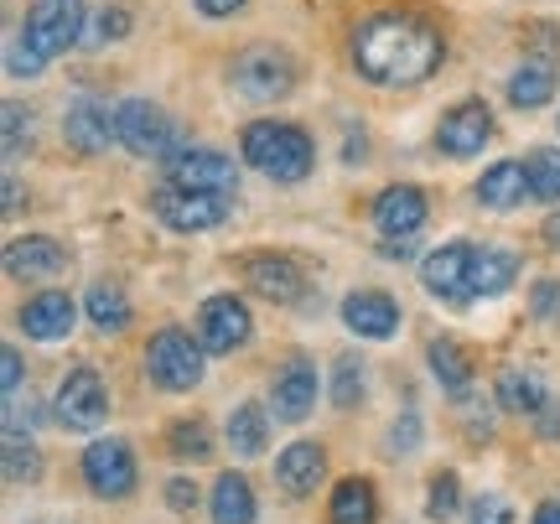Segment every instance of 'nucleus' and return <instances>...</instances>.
Segmentation results:
<instances>
[{
    "label": "nucleus",
    "mask_w": 560,
    "mask_h": 524,
    "mask_svg": "<svg viewBox=\"0 0 560 524\" xmlns=\"http://www.w3.org/2000/svg\"><path fill=\"white\" fill-rule=\"evenodd\" d=\"M425 213H431V202L410 182H395V187H384L380 198H374V229H380L384 240H416L420 229H425Z\"/></svg>",
    "instance_id": "obj_18"
},
{
    "label": "nucleus",
    "mask_w": 560,
    "mask_h": 524,
    "mask_svg": "<svg viewBox=\"0 0 560 524\" xmlns=\"http://www.w3.org/2000/svg\"><path fill=\"white\" fill-rule=\"evenodd\" d=\"M208 514L213 524H255L260 520V504H255V488L244 473H219V484L208 493Z\"/></svg>",
    "instance_id": "obj_25"
},
{
    "label": "nucleus",
    "mask_w": 560,
    "mask_h": 524,
    "mask_svg": "<svg viewBox=\"0 0 560 524\" xmlns=\"http://www.w3.org/2000/svg\"><path fill=\"white\" fill-rule=\"evenodd\" d=\"M425 363H431V380H436L452 400H462V395L472 389V353H467L457 338H431Z\"/></svg>",
    "instance_id": "obj_27"
},
{
    "label": "nucleus",
    "mask_w": 560,
    "mask_h": 524,
    "mask_svg": "<svg viewBox=\"0 0 560 524\" xmlns=\"http://www.w3.org/2000/svg\"><path fill=\"white\" fill-rule=\"evenodd\" d=\"M545 244H550V249H560V213H550V219H545Z\"/></svg>",
    "instance_id": "obj_49"
},
{
    "label": "nucleus",
    "mask_w": 560,
    "mask_h": 524,
    "mask_svg": "<svg viewBox=\"0 0 560 524\" xmlns=\"http://www.w3.org/2000/svg\"><path fill=\"white\" fill-rule=\"evenodd\" d=\"M0 363H5V369H0V380H5V400H16V389H21V348H5Z\"/></svg>",
    "instance_id": "obj_42"
},
{
    "label": "nucleus",
    "mask_w": 560,
    "mask_h": 524,
    "mask_svg": "<svg viewBox=\"0 0 560 524\" xmlns=\"http://www.w3.org/2000/svg\"><path fill=\"white\" fill-rule=\"evenodd\" d=\"M62 141L73 145L79 156H100V151H109V141H120L109 100H94V94H83V100L68 104V115H62Z\"/></svg>",
    "instance_id": "obj_14"
},
{
    "label": "nucleus",
    "mask_w": 560,
    "mask_h": 524,
    "mask_svg": "<svg viewBox=\"0 0 560 524\" xmlns=\"http://www.w3.org/2000/svg\"><path fill=\"white\" fill-rule=\"evenodd\" d=\"M198 338L208 353H240L249 338H255V317H249V302L234 296V291H219L198 306Z\"/></svg>",
    "instance_id": "obj_11"
},
{
    "label": "nucleus",
    "mask_w": 560,
    "mask_h": 524,
    "mask_svg": "<svg viewBox=\"0 0 560 524\" xmlns=\"http://www.w3.org/2000/svg\"><path fill=\"white\" fill-rule=\"evenodd\" d=\"M151 213H156L172 234H202V229H219L229 219V198L219 193H198V187H177V182H161L151 193Z\"/></svg>",
    "instance_id": "obj_8"
},
{
    "label": "nucleus",
    "mask_w": 560,
    "mask_h": 524,
    "mask_svg": "<svg viewBox=\"0 0 560 524\" xmlns=\"http://www.w3.org/2000/svg\"><path fill=\"white\" fill-rule=\"evenodd\" d=\"M115 130H120V145L130 156H140V162H166V156L177 151V125L151 100L115 104Z\"/></svg>",
    "instance_id": "obj_5"
},
{
    "label": "nucleus",
    "mask_w": 560,
    "mask_h": 524,
    "mask_svg": "<svg viewBox=\"0 0 560 524\" xmlns=\"http://www.w3.org/2000/svg\"><path fill=\"white\" fill-rule=\"evenodd\" d=\"M493 400L509 410V416H540L545 405H550V384L535 374V369H524V363H509L499 374V384H493Z\"/></svg>",
    "instance_id": "obj_23"
},
{
    "label": "nucleus",
    "mask_w": 560,
    "mask_h": 524,
    "mask_svg": "<svg viewBox=\"0 0 560 524\" xmlns=\"http://www.w3.org/2000/svg\"><path fill=\"white\" fill-rule=\"evenodd\" d=\"M166 452H172L177 463H202V457H213V426L202 421V416L172 421V431H166Z\"/></svg>",
    "instance_id": "obj_32"
},
{
    "label": "nucleus",
    "mask_w": 560,
    "mask_h": 524,
    "mask_svg": "<svg viewBox=\"0 0 560 524\" xmlns=\"http://www.w3.org/2000/svg\"><path fill=\"white\" fill-rule=\"evenodd\" d=\"M535 426H540V436H545V442H560V400L545 405L540 416H535Z\"/></svg>",
    "instance_id": "obj_44"
},
{
    "label": "nucleus",
    "mask_w": 560,
    "mask_h": 524,
    "mask_svg": "<svg viewBox=\"0 0 560 524\" xmlns=\"http://www.w3.org/2000/svg\"><path fill=\"white\" fill-rule=\"evenodd\" d=\"M317 389H322V380H317V363L312 359H291L285 369L276 374V389H270V405H276V421H306L312 416V405H317Z\"/></svg>",
    "instance_id": "obj_20"
},
{
    "label": "nucleus",
    "mask_w": 560,
    "mask_h": 524,
    "mask_svg": "<svg viewBox=\"0 0 560 524\" xmlns=\"http://www.w3.org/2000/svg\"><path fill=\"white\" fill-rule=\"evenodd\" d=\"M332 405L338 410H353V405L363 400V389H369V374H363V359H353V353H342V359H332Z\"/></svg>",
    "instance_id": "obj_33"
},
{
    "label": "nucleus",
    "mask_w": 560,
    "mask_h": 524,
    "mask_svg": "<svg viewBox=\"0 0 560 524\" xmlns=\"http://www.w3.org/2000/svg\"><path fill=\"white\" fill-rule=\"evenodd\" d=\"M535 524H560V499H545V504L535 509Z\"/></svg>",
    "instance_id": "obj_48"
},
{
    "label": "nucleus",
    "mask_w": 560,
    "mask_h": 524,
    "mask_svg": "<svg viewBox=\"0 0 560 524\" xmlns=\"http://www.w3.org/2000/svg\"><path fill=\"white\" fill-rule=\"evenodd\" d=\"M166 509H172V514H192V509H198V484H192V478H172V484H166Z\"/></svg>",
    "instance_id": "obj_40"
},
{
    "label": "nucleus",
    "mask_w": 560,
    "mask_h": 524,
    "mask_svg": "<svg viewBox=\"0 0 560 524\" xmlns=\"http://www.w3.org/2000/svg\"><path fill=\"white\" fill-rule=\"evenodd\" d=\"M410 249H416L410 240H389V244H380V255H384V260H405Z\"/></svg>",
    "instance_id": "obj_46"
},
{
    "label": "nucleus",
    "mask_w": 560,
    "mask_h": 524,
    "mask_svg": "<svg viewBox=\"0 0 560 524\" xmlns=\"http://www.w3.org/2000/svg\"><path fill=\"white\" fill-rule=\"evenodd\" d=\"M240 156L255 166L260 177L291 187V182L312 177L317 145H312V136L291 120H249L244 125V136H240Z\"/></svg>",
    "instance_id": "obj_3"
},
{
    "label": "nucleus",
    "mask_w": 560,
    "mask_h": 524,
    "mask_svg": "<svg viewBox=\"0 0 560 524\" xmlns=\"http://www.w3.org/2000/svg\"><path fill=\"white\" fill-rule=\"evenodd\" d=\"M472 249L478 244H467V240H446L441 249H431L425 260H420V286L436 296V302H472Z\"/></svg>",
    "instance_id": "obj_12"
},
{
    "label": "nucleus",
    "mask_w": 560,
    "mask_h": 524,
    "mask_svg": "<svg viewBox=\"0 0 560 524\" xmlns=\"http://www.w3.org/2000/svg\"><path fill=\"white\" fill-rule=\"evenodd\" d=\"M0 463H5V484L11 488H26L42 478V452L37 442L21 431L16 421H5V446H0Z\"/></svg>",
    "instance_id": "obj_31"
},
{
    "label": "nucleus",
    "mask_w": 560,
    "mask_h": 524,
    "mask_svg": "<svg viewBox=\"0 0 560 524\" xmlns=\"http://www.w3.org/2000/svg\"><path fill=\"white\" fill-rule=\"evenodd\" d=\"M202 338L192 333H182V327H161L156 338L145 343V380L166 389V395H187V389H198L202 374H208V363H202Z\"/></svg>",
    "instance_id": "obj_4"
},
{
    "label": "nucleus",
    "mask_w": 560,
    "mask_h": 524,
    "mask_svg": "<svg viewBox=\"0 0 560 524\" xmlns=\"http://www.w3.org/2000/svg\"><path fill=\"white\" fill-rule=\"evenodd\" d=\"M11 213H21V182L16 177H5V219Z\"/></svg>",
    "instance_id": "obj_47"
},
{
    "label": "nucleus",
    "mask_w": 560,
    "mask_h": 524,
    "mask_svg": "<svg viewBox=\"0 0 560 524\" xmlns=\"http://www.w3.org/2000/svg\"><path fill=\"white\" fill-rule=\"evenodd\" d=\"M166 182L234 198V193H240V166H234V156H223L213 145H177V151L166 156Z\"/></svg>",
    "instance_id": "obj_10"
},
{
    "label": "nucleus",
    "mask_w": 560,
    "mask_h": 524,
    "mask_svg": "<svg viewBox=\"0 0 560 524\" xmlns=\"http://www.w3.org/2000/svg\"><path fill=\"white\" fill-rule=\"evenodd\" d=\"M223 436L229 446L240 452V457H260L265 446H270V410L260 400H244L229 410V426H223Z\"/></svg>",
    "instance_id": "obj_30"
},
{
    "label": "nucleus",
    "mask_w": 560,
    "mask_h": 524,
    "mask_svg": "<svg viewBox=\"0 0 560 524\" xmlns=\"http://www.w3.org/2000/svg\"><path fill=\"white\" fill-rule=\"evenodd\" d=\"M529 198H535V182H529V166L524 162H493L478 177V202L493 208V213H509V208H520Z\"/></svg>",
    "instance_id": "obj_22"
},
{
    "label": "nucleus",
    "mask_w": 560,
    "mask_h": 524,
    "mask_svg": "<svg viewBox=\"0 0 560 524\" xmlns=\"http://www.w3.org/2000/svg\"><path fill=\"white\" fill-rule=\"evenodd\" d=\"M457 509H462V478L457 473H436L431 484H425V520H457Z\"/></svg>",
    "instance_id": "obj_37"
},
{
    "label": "nucleus",
    "mask_w": 560,
    "mask_h": 524,
    "mask_svg": "<svg viewBox=\"0 0 560 524\" xmlns=\"http://www.w3.org/2000/svg\"><path fill=\"white\" fill-rule=\"evenodd\" d=\"M16 323L32 343H62L73 333V323H79V306H73L68 291H37V296L21 302Z\"/></svg>",
    "instance_id": "obj_17"
},
{
    "label": "nucleus",
    "mask_w": 560,
    "mask_h": 524,
    "mask_svg": "<svg viewBox=\"0 0 560 524\" xmlns=\"http://www.w3.org/2000/svg\"><path fill=\"white\" fill-rule=\"evenodd\" d=\"M524 166H529V182H535V202H560V151L556 145H535Z\"/></svg>",
    "instance_id": "obj_36"
},
{
    "label": "nucleus",
    "mask_w": 560,
    "mask_h": 524,
    "mask_svg": "<svg viewBox=\"0 0 560 524\" xmlns=\"http://www.w3.org/2000/svg\"><path fill=\"white\" fill-rule=\"evenodd\" d=\"M322 478H327V446L322 442H291L285 452L276 457V484L291 493V499H306V493H317Z\"/></svg>",
    "instance_id": "obj_21"
},
{
    "label": "nucleus",
    "mask_w": 560,
    "mask_h": 524,
    "mask_svg": "<svg viewBox=\"0 0 560 524\" xmlns=\"http://www.w3.org/2000/svg\"><path fill=\"white\" fill-rule=\"evenodd\" d=\"M83 312H89V323L100 327L104 338H120L125 327L136 323V306H130V296H125L115 281H94V286H89Z\"/></svg>",
    "instance_id": "obj_28"
},
{
    "label": "nucleus",
    "mask_w": 560,
    "mask_h": 524,
    "mask_svg": "<svg viewBox=\"0 0 560 524\" xmlns=\"http://www.w3.org/2000/svg\"><path fill=\"white\" fill-rule=\"evenodd\" d=\"M493 141V109L482 100H462L452 104L436 125V151L452 156V162H467V156H482V145Z\"/></svg>",
    "instance_id": "obj_13"
},
{
    "label": "nucleus",
    "mask_w": 560,
    "mask_h": 524,
    "mask_svg": "<svg viewBox=\"0 0 560 524\" xmlns=\"http://www.w3.org/2000/svg\"><path fill=\"white\" fill-rule=\"evenodd\" d=\"M229 83L240 89L244 100L255 104H270V100H285L291 89H296V62L285 47H249L234 58L229 68Z\"/></svg>",
    "instance_id": "obj_7"
},
{
    "label": "nucleus",
    "mask_w": 560,
    "mask_h": 524,
    "mask_svg": "<svg viewBox=\"0 0 560 524\" xmlns=\"http://www.w3.org/2000/svg\"><path fill=\"white\" fill-rule=\"evenodd\" d=\"M529 312L540 317V323H550L560 312V281H535V296H529Z\"/></svg>",
    "instance_id": "obj_41"
},
{
    "label": "nucleus",
    "mask_w": 560,
    "mask_h": 524,
    "mask_svg": "<svg viewBox=\"0 0 560 524\" xmlns=\"http://www.w3.org/2000/svg\"><path fill=\"white\" fill-rule=\"evenodd\" d=\"M68 270V249L52 234H21L5 244V276L11 281H58Z\"/></svg>",
    "instance_id": "obj_19"
},
{
    "label": "nucleus",
    "mask_w": 560,
    "mask_h": 524,
    "mask_svg": "<svg viewBox=\"0 0 560 524\" xmlns=\"http://www.w3.org/2000/svg\"><path fill=\"white\" fill-rule=\"evenodd\" d=\"M556 130H560V115H556Z\"/></svg>",
    "instance_id": "obj_50"
},
{
    "label": "nucleus",
    "mask_w": 560,
    "mask_h": 524,
    "mask_svg": "<svg viewBox=\"0 0 560 524\" xmlns=\"http://www.w3.org/2000/svg\"><path fill=\"white\" fill-rule=\"evenodd\" d=\"M89 32V16H83V0H32L26 21L11 37V53H5V73L11 79H42V68L62 53H73Z\"/></svg>",
    "instance_id": "obj_2"
},
{
    "label": "nucleus",
    "mask_w": 560,
    "mask_h": 524,
    "mask_svg": "<svg viewBox=\"0 0 560 524\" xmlns=\"http://www.w3.org/2000/svg\"><path fill=\"white\" fill-rule=\"evenodd\" d=\"M446 58V37L410 11H380L353 32V68L374 89H420Z\"/></svg>",
    "instance_id": "obj_1"
},
{
    "label": "nucleus",
    "mask_w": 560,
    "mask_h": 524,
    "mask_svg": "<svg viewBox=\"0 0 560 524\" xmlns=\"http://www.w3.org/2000/svg\"><path fill=\"white\" fill-rule=\"evenodd\" d=\"M0 125H5V162H21V156H26V151H32V136H37V120H32V109H26V104H5V109H0Z\"/></svg>",
    "instance_id": "obj_35"
},
{
    "label": "nucleus",
    "mask_w": 560,
    "mask_h": 524,
    "mask_svg": "<svg viewBox=\"0 0 560 524\" xmlns=\"http://www.w3.org/2000/svg\"><path fill=\"white\" fill-rule=\"evenodd\" d=\"M52 405H58V426H68V431H94V426H104V416H109V389H104L100 369H94V363H73L58 380Z\"/></svg>",
    "instance_id": "obj_9"
},
{
    "label": "nucleus",
    "mask_w": 560,
    "mask_h": 524,
    "mask_svg": "<svg viewBox=\"0 0 560 524\" xmlns=\"http://www.w3.org/2000/svg\"><path fill=\"white\" fill-rule=\"evenodd\" d=\"M509 104L514 109H545V104L556 100V62H545V58H524L514 73H509Z\"/></svg>",
    "instance_id": "obj_26"
},
{
    "label": "nucleus",
    "mask_w": 560,
    "mask_h": 524,
    "mask_svg": "<svg viewBox=\"0 0 560 524\" xmlns=\"http://www.w3.org/2000/svg\"><path fill=\"white\" fill-rule=\"evenodd\" d=\"M400 323H405V312L389 291H348L342 296V327L369 338V343H389L400 333Z\"/></svg>",
    "instance_id": "obj_15"
},
{
    "label": "nucleus",
    "mask_w": 560,
    "mask_h": 524,
    "mask_svg": "<svg viewBox=\"0 0 560 524\" xmlns=\"http://www.w3.org/2000/svg\"><path fill=\"white\" fill-rule=\"evenodd\" d=\"M363 151H369V136H363V130H348V145H342V162H363Z\"/></svg>",
    "instance_id": "obj_45"
},
{
    "label": "nucleus",
    "mask_w": 560,
    "mask_h": 524,
    "mask_svg": "<svg viewBox=\"0 0 560 524\" xmlns=\"http://www.w3.org/2000/svg\"><path fill=\"white\" fill-rule=\"evenodd\" d=\"M192 5H198L208 21H229V16H240L244 11V0H192Z\"/></svg>",
    "instance_id": "obj_43"
},
{
    "label": "nucleus",
    "mask_w": 560,
    "mask_h": 524,
    "mask_svg": "<svg viewBox=\"0 0 560 524\" xmlns=\"http://www.w3.org/2000/svg\"><path fill=\"white\" fill-rule=\"evenodd\" d=\"M472 302H493L509 286L520 281V255L514 249H499V244H478L472 249Z\"/></svg>",
    "instance_id": "obj_24"
},
{
    "label": "nucleus",
    "mask_w": 560,
    "mask_h": 524,
    "mask_svg": "<svg viewBox=\"0 0 560 524\" xmlns=\"http://www.w3.org/2000/svg\"><path fill=\"white\" fill-rule=\"evenodd\" d=\"M389 457H410V452H420V416L416 410H405L400 421L389 426V446H384Z\"/></svg>",
    "instance_id": "obj_38"
},
{
    "label": "nucleus",
    "mask_w": 560,
    "mask_h": 524,
    "mask_svg": "<svg viewBox=\"0 0 560 524\" xmlns=\"http://www.w3.org/2000/svg\"><path fill=\"white\" fill-rule=\"evenodd\" d=\"M327 524H380V493L369 478H342L327 499Z\"/></svg>",
    "instance_id": "obj_29"
},
{
    "label": "nucleus",
    "mask_w": 560,
    "mask_h": 524,
    "mask_svg": "<svg viewBox=\"0 0 560 524\" xmlns=\"http://www.w3.org/2000/svg\"><path fill=\"white\" fill-rule=\"evenodd\" d=\"M240 270L249 281V291L276 306H296L306 296V276H301V265L291 255H244Z\"/></svg>",
    "instance_id": "obj_16"
},
{
    "label": "nucleus",
    "mask_w": 560,
    "mask_h": 524,
    "mask_svg": "<svg viewBox=\"0 0 560 524\" xmlns=\"http://www.w3.org/2000/svg\"><path fill=\"white\" fill-rule=\"evenodd\" d=\"M467 524H514V509H509V499H499V493H482L478 504L467 509Z\"/></svg>",
    "instance_id": "obj_39"
},
{
    "label": "nucleus",
    "mask_w": 560,
    "mask_h": 524,
    "mask_svg": "<svg viewBox=\"0 0 560 524\" xmlns=\"http://www.w3.org/2000/svg\"><path fill=\"white\" fill-rule=\"evenodd\" d=\"M83 484H89V493L94 499H104V504H120V499H130L136 493V452H130V442L125 436H100V442L83 446Z\"/></svg>",
    "instance_id": "obj_6"
},
{
    "label": "nucleus",
    "mask_w": 560,
    "mask_h": 524,
    "mask_svg": "<svg viewBox=\"0 0 560 524\" xmlns=\"http://www.w3.org/2000/svg\"><path fill=\"white\" fill-rule=\"evenodd\" d=\"M130 32H136V11H130L125 0H109L100 16L89 21V37L83 42H89V47H109V42H125Z\"/></svg>",
    "instance_id": "obj_34"
}]
</instances>
